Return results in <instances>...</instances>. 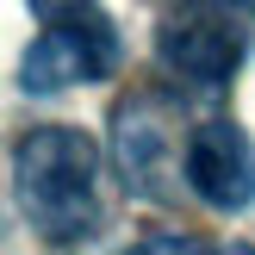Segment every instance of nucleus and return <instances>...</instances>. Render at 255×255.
Returning <instances> with one entry per match:
<instances>
[{
  "label": "nucleus",
  "instance_id": "5",
  "mask_svg": "<svg viewBox=\"0 0 255 255\" xmlns=\"http://www.w3.org/2000/svg\"><path fill=\"white\" fill-rule=\"evenodd\" d=\"M187 193L212 212H249L255 206V143L243 125L206 119L187 143Z\"/></svg>",
  "mask_w": 255,
  "mask_h": 255
},
{
  "label": "nucleus",
  "instance_id": "3",
  "mask_svg": "<svg viewBox=\"0 0 255 255\" xmlns=\"http://www.w3.org/2000/svg\"><path fill=\"white\" fill-rule=\"evenodd\" d=\"M112 143H119V174L125 187H137L143 199H181L187 181V143H193V125H181V112L168 100L143 94L125 100L119 119H112Z\"/></svg>",
  "mask_w": 255,
  "mask_h": 255
},
{
  "label": "nucleus",
  "instance_id": "7",
  "mask_svg": "<svg viewBox=\"0 0 255 255\" xmlns=\"http://www.w3.org/2000/svg\"><path fill=\"white\" fill-rule=\"evenodd\" d=\"M212 255H255V249H249V243H218Z\"/></svg>",
  "mask_w": 255,
  "mask_h": 255
},
{
  "label": "nucleus",
  "instance_id": "2",
  "mask_svg": "<svg viewBox=\"0 0 255 255\" xmlns=\"http://www.w3.org/2000/svg\"><path fill=\"white\" fill-rule=\"evenodd\" d=\"M37 12V37L19 62L25 94H62L75 81H106L119 69V25L100 0H25Z\"/></svg>",
  "mask_w": 255,
  "mask_h": 255
},
{
  "label": "nucleus",
  "instance_id": "8",
  "mask_svg": "<svg viewBox=\"0 0 255 255\" xmlns=\"http://www.w3.org/2000/svg\"><path fill=\"white\" fill-rule=\"evenodd\" d=\"M231 6H237V12H255V0H231Z\"/></svg>",
  "mask_w": 255,
  "mask_h": 255
},
{
  "label": "nucleus",
  "instance_id": "6",
  "mask_svg": "<svg viewBox=\"0 0 255 255\" xmlns=\"http://www.w3.org/2000/svg\"><path fill=\"white\" fill-rule=\"evenodd\" d=\"M131 255H212L199 237H187V231H168V237H149V243H137Z\"/></svg>",
  "mask_w": 255,
  "mask_h": 255
},
{
  "label": "nucleus",
  "instance_id": "4",
  "mask_svg": "<svg viewBox=\"0 0 255 255\" xmlns=\"http://www.w3.org/2000/svg\"><path fill=\"white\" fill-rule=\"evenodd\" d=\"M156 56L174 81L187 87H224L249 56L243 25L231 19V0H181L168 19L156 25Z\"/></svg>",
  "mask_w": 255,
  "mask_h": 255
},
{
  "label": "nucleus",
  "instance_id": "1",
  "mask_svg": "<svg viewBox=\"0 0 255 255\" xmlns=\"http://www.w3.org/2000/svg\"><path fill=\"white\" fill-rule=\"evenodd\" d=\"M12 193L44 243L81 249L106 224V156L81 125H37L12 143Z\"/></svg>",
  "mask_w": 255,
  "mask_h": 255
}]
</instances>
